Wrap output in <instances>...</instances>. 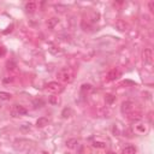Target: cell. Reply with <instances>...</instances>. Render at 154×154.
Returning a JSON list of instances; mask_svg holds the SVG:
<instances>
[{
  "label": "cell",
  "instance_id": "9a60e30c",
  "mask_svg": "<svg viewBox=\"0 0 154 154\" xmlns=\"http://www.w3.org/2000/svg\"><path fill=\"white\" fill-rule=\"evenodd\" d=\"M93 146H94L95 148H105V147H106L104 142H94Z\"/></svg>",
  "mask_w": 154,
  "mask_h": 154
},
{
  "label": "cell",
  "instance_id": "9c48e42d",
  "mask_svg": "<svg viewBox=\"0 0 154 154\" xmlns=\"http://www.w3.org/2000/svg\"><path fill=\"white\" fill-rule=\"evenodd\" d=\"M36 10V4L34 1H30V3H26L25 4V11L29 12V13H34Z\"/></svg>",
  "mask_w": 154,
  "mask_h": 154
},
{
  "label": "cell",
  "instance_id": "44dd1931",
  "mask_svg": "<svg viewBox=\"0 0 154 154\" xmlns=\"http://www.w3.org/2000/svg\"><path fill=\"white\" fill-rule=\"evenodd\" d=\"M42 154H48V153H47V152H43V153H42Z\"/></svg>",
  "mask_w": 154,
  "mask_h": 154
},
{
  "label": "cell",
  "instance_id": "3957f363",
  "mask_svg": "<svg viewBox=\"0 0 154 154\" xmlns=\"http://www.w3.org/2000/svg\"><path fill=\"white\" fill-rule=\"evenodd\" d=\"M46 88L49 90V92H52V93H59V92H61V89H63V87L58 82H49L46 86Z\"/></svg>",
  "mask_w": 154,
  "mask_h": 154
},
{
  "label": "cell",
  "instance_id": "d6986e66",
  "mask_svg": "<svg viewBox=\"0 0 154 154\" xmlns=\"http://www.w3.org/2000/svg\"><path fill=\"white\" fill-rule=\"evenodd\" d=\"M5 53H6V49H5V47L0 46V56H4Z\"/></svg>",
  "mask_w": 154,
  "mask_h": 154
},
{
  "label": "cell",
  "instance_id": "ac0fdd59",
  "mask_svg": "<svg viewBox=\"0 0 154 154\" xmlns=\"http://www.w3.org/2000/svg\"><path fill=\"white\" fill-rule=\"evenodd\" d=\"M148 6H149V10L153 12V11H154V1H149Z\"/></svg>",
  "mask_w": 154,
  "mask_h": 154
},
{
  "label": "cell",
  "instance_id": "4fadbf2b",
  "mask_svg": "<svg viewBox=\"0 0 154 154\" xmlns=\"http://www.w3.org/2000/svg\"><path fill=\"white\" fill-rule=\"evenodd\" d=\"M57 23H58V20H57V18H51V20L47 22V25L49 26V28H53V26L56 25Z\"/></svg>",
  "mask_w": 154,
  "mask_h": 154
},
{
  "label": "cell",
  "instance_id": "2e32d148",
  "mask_svg": "<svg viewBox=\"0 0 154 154\" xmlns=\"http://www.w3.org/2000/svg\"><path fill=\"white\" fill-rule=\"evenodd\" d=\"M82 90H83V92H86V90L89 92V90H92V86H90V84H83L82 86Z\"/></svg>",
  "mask_w": 154,
  "mask_h": 154
},
{
  "label": "cell",
  "instance_id": "7a4b0ae2",
  "mask_svg": "<svg viewBox=\"0 0 154 154\" xmlns=\"http://www.w3.org/2000/svg\"><path fill=\"white\" fill-rule=\"evenodd\" d=\"M26 113H28L26 108L24 106H21V105H13L11 108V116L12 117H22V116H25Z\"/></svg>",
  "mask_w": 154,
  "mask_h": 154
},
{
  "label": "cell",
  "instance_id": "5bb4252c",
  "mask_svg": "<svg viewBox=\"0 0 154 154\" xmlns=\"http://www.w3.org/2000/svg\"><path fill=\"white\" fill-rule=\"evenodd\" d=\"M105 100H106L107 104H112V102L116 100V96H113V95H111V94H108V95H106Z\"/></svg>",
  "mask_w": 154,
  "mask_h": 154
},
{
  "label": "cell",
  "instance_id": "30bf717a",
  "mask_svg": "<svg viewBox=\"0 0 154 154\" xmlns=\"http://www.w3.org/2000/svg\"><path fill=\"white\" fill-rule=\"evenodd\" d=\"M77 146H78V141H77L76 139H70V140H68V141H66V147L71 148V149L76 148Z\"/></svg>",
  "mask_w": 154,
  "mask_h": 154
},
{
  "label": "cell",
  "instance_id": "52a82bcc",
  "mask_svg": "<svg viewBox=\"0 0 154 154\" xmlns=\"http://www.w3.org/2000/svg\"><path fill=\"white\" fill-rule=\"evenodd\" d=\"M114 26H116V28L118 29L119 31H125V30H126V28H128V24H126L124 21L119 20V21H117V22H116Z\"/></svg>",
  "mask_w": 154,
  "mask_h": 154
},
{
  "label": "cell",
  "instance_id": "5b68a950",
  "mask_svg": "<svg viewBox=\"0 0 154 154\" xmlns=\"http://www.w3.org/2000/svg\"><path fill=\"white\" fill-rule=\"evenodd\" d=\"M119 76H121V71L118 69H113L106 75V79L107 81H116L117 78H119Z\"/></svg>",
  "mask_w": 154,
  "mask_h": 154
},
{
  "label": "cell",
  "instance_id": "7c38bea8",
  "mask_svg": "<svg viewBox=\"0 0 154 154\" xmlns=\"http://www.w3.org/2000/svg\"><path fill=\"white\" fill-rule=\"evenodd\" d=\"M11 94L6 92H0V100H10Z\"/></svg>",
  "mask_w": 154,
  "mask_h": 154
},
{
  "label": "cell",
  "instance_id": "ffe728a7",
  "mask_svg": "<svg viewBox=\"0 0 154 154\" xmlns=\"http://www.w3.org/2000/svg\"><path fill=\"white\" fill-rule=\"evenodd\" d=\"M106 154H116V153H114V152H107Z\"/></svg>",
  "mask_w": 154,
  "mask_h": 154
},
{
  "label": "cell",
  "instance_id": "277c9868",
  "mask_svg": "<svg viewBox=\"0 0 154 154\" xmlns=\"http://www.w3.org/2000/svg\"><path fill=\"white\" fill-rule=\"evenodd\" d=\"M142 57H143V60L144 63H147V64H152V61H153V51L151 48H146L142 54Z\"/></svg>",
  "mask_w": 154,
  "mask_h": 154
},
{
  "label": "cell",
  "instance_id": "8992f818",
  "mask_svg": "<svg viewBox=\"0 0 154 154\" xmlns=\"http://www.w3.org/2000/svg\"><path fill=\"white\" fill-rule=\"evenodd\" d=\"M134 110V104L131 101H124L122 104V112L125 113V114H129L131 113Z\"/></svg>",
  "mask_w": 154,
  "mask_h": 154
},
{
  "label": "cell",
  "instance_id": "8fae6325",
  "mask_svg": "<svg viewBox=\"0 0 154 154\" xmlns=\"http://www.w3.org/2000/svg\"><path fill=\"white\" fill-rule=\"evenodd\" d=\"M122 154H136V148L134 146H126L122 151Z\"/></svg>",
  "mask_w": 154,
  "mask_h": 154
},
{
  "label": "cell",
  "instance_id": "6da1fadb",
  "mask_svg": "<svg viewBox=\"0 0 154 154\" xmlns=\"http://www.w3.org/2000/svg\"><path fill=\"white\" fill-rule=\"evenodd\" d=\"M57 77L61 81V82H65V83H69L74 79V71L71 69H61L58 74H57Z\"/></svg>",
  "mask_w": 154,
  "mask_h": 154
},
{
  "label": "cell",
  "instance_id": "ba28073f",
  "mask_svg": "<svg viewBox=\"0 0 154 154\" xmlns=\"http://www.w3.org/2000/svg\"><path fill=\"white\" fill-rule=\"evenodd\" d=\"M46 125H48V119L46 117H41V118L36 121V126H38V128H43V126H46Z\"/></svg>",
  "mask_w": 154,
  "mask_h": 154
},
{
  "label": "cell",
  "instance_id": "e0dca14e",
  "mask_svg": "<svg viewBox=\"0 0 154 154\" xmlns=\"http://www.w3.org/2000/svg\"><path fill=\"white\" fill-rule=\"evenodd\" d=\"M70 108H65L64 110V112H63V117H64V118H66V113H68V117H69V114H70Z\"/></svg>",
  "mask_w": 154,
  "mask_h": 154
}]
</instances>
